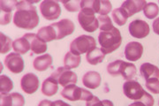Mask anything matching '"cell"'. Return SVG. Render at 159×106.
<instances>
[{"label":"cell","instance_id":"277c9868","mask_svg":"<svg viewBox=\"0 0 159 106\" xmlns=\"http://www.w3.org/2000/svg\"><path fill=\"white\" fill-rule=\"evenodd\" d=\"M95 12L90 8H81L78 14V21L80 27L89 33H93L99 28L97 18L95 16Z\"/></svg>","mask_w":159,"mask_h":106},{"label":"cell","instance_id":"5b68a950","mask_svg":"<svg viewBox=\"0 0 159 106\" xmlns=\"http://www.w3.org/2000/svg\"><path fill=\"white\" fill-rule=\"evenodd\" d=\"M61 95L64 98L72 102L78 100L89 101L94 96L89 90L80 88L75 84H71L65 87L64 90L61 91Z\"/></svg>","mask_w":159,"mask_h":106},{"label":"cell","instance_id":"60d3db41","mask_svg":"<svg viewBox=\"0 0 159 106\" xmlns=\"http://www.w3.org/2000/svg\"><path fill=\"white\" fill-rule=\"evenodd\" d=\"M128 106H146L141 101H135L134 103H133V104H131L130 105Z\"/></svg>","mask_w":159,"mask_h":106},{"label":"cell","instance_id":"9a60e30c","mask_svg":"<svg viewBox=\"0 0 159 106\" xmlns=\"http://www.w3.org/2000/svg\"><path fill=\"white\" fill-rule=\"evenodd\" d=\"M143 53V46L138 42H131L125 45V57L127 60L132 62L139 60Z\"/></svg>","mask_w":159,"mask_h":106},{"label":"cell","instance_id":"7402d4cb","mask_svg":"<svg viewBox=\"0 0 159 106\" xmlns=\"http://www.w3.org/2000/svg\"><path fill=\"white\" fill-rule=\"evenodd\" d=\"M136 67L134 64L122 60L119 67V75H122V77L125 80L130 81L134 78V76L136 75Z\"/></svg>","mask_w":159,"mask_h":106},{"label":"cell","instance_id":"2e32d148","mask_svg":"<svg viewBox=\"0 0 159 106\" xmlns=\"http://www.w3.org/2000/svg\"><path fill=\"white\" fill-rule=\"evenodd\" d=\"M148 3L146 0H126L122 5L121 8L126 12L128 18L137 12L142 11Z\"/></svg>","mask_w":159,"mask_h":106},{"label":"cell","instance_id":"8fae6325","mask_svg":"<svg viewBox=\"0 0 159 106\" xmlns=\"http://www.w3.org/2000/svg\"><path fill=\"white\" fill-rule=\"evenodd\" d=\"M5 66L12 73H20L24 70L25 63L20 54L11 52L5 58Z\"/></svg>","mask_w":159,"mask_h":106},{"label":"cell","instance_id":"9c48e42d","mask_svg":"<svg viewBox=\"0 0 159 106\" xmlns=\"http://www.w3.org/2000/svg\"><path fill=\"white\" fill-rule=\"evenodd\" d=\"M123 92L127 98L134 101L140 100L145 94V90L142 85L134 80L125 81L123 85Z\"/></svg>","mask_w":159,"mask_h":106},{"label":"cell","instance_id":"cb8c5ba5","mask_svg":"<svg viewBox=\"0 0 159 106\" xmlns=\"http://www.w3.org/2000/svg\"><path fill=\"white\" fill-rule=\"evenodd\" d=\"M37 35L45 43L57 40V34H56L55 29L51 27V25L40 28L37 32Z\"/></svg>","mask_w":159,"mask_h":106},{"label":"cell","instance_id":"f1b7e54d","mask_svg":"<svg viewBox=\"0 0 159 106\" xmlns=\"http://www.w3.org/2000/svg\"><path fill=\"white\" fill-rule=\"evenodd\" d=\"M143 12L145 16L149 20H152L158 15L159 7L156 3H148L143 9Z\"/></svg>","mask_w":159,"mask_h":106},{"label":"cell","instance_id":"ffe728a7","mask_svg":"<svg viewBox=\"0 0 159 106\" xmlns=\"http://www.w3.org/2000/svg\"><path fill=\"white\" fill-rule=\"evenodd\" d=\"M52 57L50 54H44L42 56L36 57L33 62V67L38 72L46 71L49 67H52Z\"/></svg>","mask_w":159,"mask_h":106},{"label":"cell","instance_id":"3957f363","mask_svg":"<svg viewBox=\"0 0 159 106\" xmlns=\"http://www.w3.org/2000/svg\"><path fill=\"white\" fill-rule=\"evenodd\" d=\"M97 47L96 40L91 35H81L71 43L70 51L75 55L88 53L89 51Z\"/></svg>","mask_w":159,"mask_h":106},{"label":"cell","instance_id":"8992f818","mask_svg":"<svg viewBox=\"0 0 159 106\" xmlns=\"http://www.w3.org/2000/svg\"><path fill=\"white\" fill-rule=\"evenodd\" d=\"M51 76L63 87H66L71 84H76L78 81L77 74L65 67L57 68Z\"/></svg>","mask_w":159,"mask_h":106},{"label":"cell","instance_id":"44dd1931","mask_svg":"<svg viewBox=\"0 0 159 106\" xmlns=\"http://www.w3.org/2000/svg\"><path fill=\"white\" fill-rule=\"evenodd\" d=\"M57 90H58V83L51 76L43 81L42 85V93L43 95L47 96H52L57 93Z\"/></svg>","mask_w":159,"mask_h":106},{"label":"cell","instance_id":"1f68e13d","mask_svg":"<svg viewBox=\"0 0 159 106\" xmlns=\"http://www.w3.org/2000/svg\"><path fill=\"white\" fill-rule=\"evenodd\" d=\"M86 106H114L113 103L110 100L101 101L97 96H93L89 101H87Z\"/></svg>","mask_w":159,"mask_h":106},{"label":"cell","instance_id":"7c38bea8","mask_svg":"<svg viewBox=\"0 0 159 106\" xmlns=\"http://www.w3.org/2000/svg\"><path fill=\"white\" fill-rule=\"evenodd\" d=\"M51 27L56 31L57 40L63 39L66 36L72 35L75 29L74 22L69 19H63L60 21L52 23Z\"/></svg>","mask_w":159,"mask_h":106},{"label":"cell","instance_id":"30bf717a","mask_svg":"<svg viewBox=\"0 0 159 106\" xmlns=\"http://www.w3.org/2000/svg\"><path fill=\"white\" fill-rule=\"evenodd\" d=\"M128 28H129V33L131 35L138 39L145 38L147 35H148L149 31H150L148 23L139 19L131 21Z\"/></svg>","mask_w":159,"mask_h":106},{"label":"cell","instance_id":"ac0fdd59","mask_svg":"<svg viewBox=\"0 0 159 106\" xmlns=\"http://www.w3.org/2000/svg\"><path fill=\"white\" fill-rule=\"evenodd\" d=\"M101 81H102V78L100 73L95 71H89L86 73L82 77L83 85L91 90L97 89L101 85Z\"/></svg>","mask_w":159,"mask_h":106},{"label":"cell","instance_id":"74e56055","mask_svg":"<svg viewBox=\"0 0 159 106\" xmlns=\"http://www.w3.org/2000/svg\"><path fill=\"white\" fill-rule=\"evenodd\" d=\"M152 27H153L154 32L159 35V18H157V19L154 21Z\"/></svg>","mask_w":159,"mask_h":106},{"label":"cell","instance_id":"d6986e66","mask_svg":"<svg viewBox=\"0 0 159 106\" xmlns=\"http://www.w3.org/2000/svg\"><path fill=\"white\" fill-rule=\"evenodd\" d=\"M140 72L145 81L159 78V68L150 63H143L140 67Z\"/></svg>","mask_w":159,"mask_h":106},{"label":"cell","instance_id":"836d02e7","mask_svg":"<svg viewBox=\"0 0 159 106\" xmlns=\"http://www.w3.org/2000/svg\"><path fill=\"white\" fill-rule=\"evenodd\" d=\"M17 1L15 0H9V1H1V11L6 12H11L12 10H14L17 6Z\"/></svg>","mask_w":159,"mask_h":106},{"label":"cell","instance_id":"ab89813d","mask_svg":"<svg viewBox=\"0 0 159 106\" xmlns=\"http://www.w3.org/2000/svg\"><path fill=\"white\" fill-rule=\"evenodd\" d=\"M54 104L55 106H71L68 104H66V102H64L62 100H57L54 102Z\"/></svg>","mask_w":159,"mask_h":106},{"label":"cell","instance_id":"8d00e7d4","mask_svg":"<svg viewBox=\"0 0 159 106\" xmlns=\"http://www.w3.org/2000/svg\"><path fill=\"white\" fill-rule=\"evenodd\" d=\"M1 25H7L11 22V12H6L1 11Z\"/></svg>","mask_w":159,"mask_h":106},{"label":"cell","instance_id":"ba28073f","mask_svg":"<svg viewBox=\"0 0 159 106\" xmlns=\"http://www.w3.org/2000/svg\"><path fill=\"white\" fill-rule=\"evenodd\" d=\"M90 8L100 15H107L112 9L111 3L107 0H82L80 2L81 8Z\"/></svg>","mask_w":159,"mask_h":106},{"label":"cell","instance_id":"d590c367","mask_svg":"<svg viewBox=\"0 0 159 106\" xmlns=\"http://www.w3.org/2000/svg\"><path fill=\"white\" fill-rule=\"evenodd\" d=\"M80 0H75V1H70V2H62L63 5L65 6V8L68 12H78L80 10Z\"/></svg>","mask_w":159,"mask_h":106},{"label":"cell","instance_id":"4fadbf2b","mask_svg":"<svg viewBox=\"0 0 159 106\" xmlns=\"http://www.w3.org/2000/svg\"><path fill=\"white\" fill-rule=\"evenodd\" d=\"M24 37L30 44L31 56L34 54H43L47 50V44L40 38L37 34L27 33L24 35Z\"/></svg>","mask_w":159,"mask_h":106},{"label":"cell","instance_id":"484cf974","mask_svg":"<svg viewBox=\"0 0 159 106\" xmlns=\"http://www.w3.org/2000/svg\"><path fill=\"white\" fill-rule=\"evenodd\" d=\"M80 61H81V58L79 55H75L71 51H69L65 56L64 65H65V67L68 69H73V68L79 67Z\"/></svg>","mask_w":159,"mask_h":106},{"label":"cell","instance_id":"d4e9b609","mask_svg":"<svg viewBox=\"0 0 159 106\" xmlns=\"http://www.w3.org/2000/svg\"><path fill=\"white\" fill-rule=\"evenodd\" d=\"M12 49L18 54H26L29 50H30V44L28 40L26 39L24 36L14 40L12 42Z\"/></svg>","mask_w":159,"mask_h":106},{"label":"cell","instance_id":"b9f144b4","mask_svg":"<svg viewBox=\"0 0 159 106\" xmlns=\"http://www.w3.org/2000/svg\"><path fill=\"white\" fill-rule=\"evenodd\" d=\"M158 105H159V102H158Z\"/></svg>","mask_w":159,"mask_h":106},{"label":"cell","instance_id":"e575fe53","mask_svg":"<svg viewBox=\"0 0 159 106\" xmlns=\"http://www.w3.org/2000/svg\"><path fill=\"white\" fill-rule=\"evenodd\" d=\"M146 88L153 94H159L158 79H150L146 81Z\"/></svg>","mask_w":159,"mask_h":106},{"label":"cell","instance_id":"f546056e","mask_svg":"<svg viewBox=\"0 0 159 106\" xmlns=\"http://www.w3.org/2000/svg\"><path fill=\"white\" fill-rule=\"evenodd\" d=\"M12 47V42L10 37H8L4 33H0V52L1 54H6Z\"/></svg>","mask_w":159,"mask_h":106},{"label":"cell","instance_id":"603a6c76","mask_svg":"<svg viewBox=\"0 0 159 106\" xmlns=\"http://www.w3.org/2000/svg\"><path fill=\"white\" fill-rule=\"evenodd\" d=\"M104 58H105V54L102 52L101 49H99L97 47L94 48L90 51H89L86 55L87 61L89 62V64L93 65V66H96L97 64L102 63Z\"/></svg>","mask_w":159,"mask_h":106},{"label":"cell","instance_id":"f35d334b","mask_svg":"<svg viewBox=\"0 0 159 106\" xmlns=\"http://www.w3.org/2000/svg\"><path fill=\"white\" fill-rule=\"evenodd\" d=\"M38 106H55L54 102H51L50 100H43L39 103Z\"/></svg>","mask_w":159,"mask_h":106},{"label":"cell","instance_id":"5bb4252c","mask_svg":"<svg viewBox=\"0 0 159 106\" xmlns=\"http://www.w3.org/2000/svg\"><path fill=\"white\" fill-rule=\"evenodd\" d=\"M39 78L34 73H29L25 74L20 80L21 90L27 94H33L39 89Z\"/></svg>","mask_w":159,"mask_h":106},{"label":"cell","instance_id":"6da1fadb","mask_svg":"<svg viewBox=\"0 0 159 106\" xmlns=\"http://www.w3.org/2000/svg\"><path fill=\"white\" fill-rule=\"evenodd\" d=\"M40 19L36 7L30 1H20L13 15V23L19 28L34 29L39 24Z\"/></svg>","mask_w":159,"mask_h":106},{"label":"cell","instance_id":"7a4b0ae2","mask_svg":"<svg viewBox=\"0 0 159 106\" xmlns=\"http://www.w3.org/2000/svg\"><path fill=\"white\" fill-rule=\"evenodd\" d=\"M98 42L102 51L106 55L119 49L122 43V36L119 29L113 27L109 30L101 31L98 35Z\"/></svg>","mask_w":159,"mask_h":106},{"label":"cell","instance_id":"e0dca14e","mask_svg":"<svg viewBox=\"0 0 159 106\" xmlns=\"http://www.w3.org/2000/svg\"><path fill=\"white\" fill-rule=\"evenodd\" d=\"M25 98L21 94L14 92L11 94H1L0 106H24Z\"/></svg>","mask_w":159,"mask_h":106},{"label":"cell","instance_id":"52a82bcc","mask_svg":"<svg viewBox=\"0 0 159 106\" xmlns=\"http://www.w3.org/2000/svg\"><path fill=\"white\" fill-rule=\"evenodd\" d=\"M40 12L46 20L55 21L61 14V7L57 1L44 0L40 4Z\"/></svg>","mask_w":159,"mask_h":106},{"label":"cell","instance_id":"4dcf8cb0","mask_svg":"<svg viewBox=\"0 0 159 106\" xmlns=\"http://www.w3.org/2000/svg\"><path fill=\"white\" fill-rule=\"evenodd\" d=\"M97 20L99 23V28L101 29V31L109 30L114 27L111 18L108 15H99L97 17Z\"/></svg>","mask_w":159,"mask_h":106},{"label":"cell","instance_id":"4316f807","mask_svg":"<svg viewBox=\"0 0 159 106\" xmlns=\"http://www.w3.org/2000/svg\"><path fill=\"white\" fill-rule=\"evenodd\" d=\"M112 19H113L114 22L116 23L119 26H124L128 16L121 7L120 8H116L115 10L112 11Z\"/></svg>","mask_w":159,"mask_h":106},{"label":"cell","instance_id":"d6a6232c","mask_svg":"<svg viewBox=\"0 0 159 106\" xmlns=\"http://www.w3.org/2000/svg\"><path fill=\"white\" fill-rule=\"evenodd\" d=\"M122 60H116V61L110 63L107 67V72L111 76H119V67L121 65Z\"/></svg>","mask_w":159,"mask_h":106},{"label":"cell","instance_id":"83f0119b","mask_svg":"<svg viewBox=\"0 0 159 106\" xmlns=\"http://www.w3.org/2000/svg\"><path fill=\"white\" fill-rule=\"evenodd\" d=\"M13 89V82L7 75L0 76V92L1 94H8Z\"/></svg>","mask_w":159,"mask_h":106}]
</instances>
